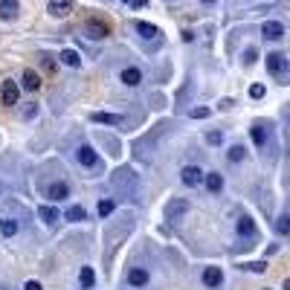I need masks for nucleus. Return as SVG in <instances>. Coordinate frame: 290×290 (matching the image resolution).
<instances>
[{
    "instance_id": "f257e3e1",
    "label": "nucleus",
    "mask_w": 290,
    "mask_h": 290,
    "mask_svg": "<svg viewBox=\"0 0 290 290\" xmlns=\"http://www.w3.org/2000/svg\"><path fill=\"white\" fill-rule=\"evenodd\" d=\"M110 186H113L119 195L131 197L137 192V171H134V168H119V171L110 177Z\"/></svg>"
},
{
    "instance_id": "f03ea898",
    "label": "nucleus",
    "mask_w": 290,
    "mask_h": 290,
    "mask_svg": "<svg viewBox=\"0 0 290 290\" xmlns=\"http://www.w3.org/2000/svg\"><path fill=\"white\" fill-rule=\"evenodd\" d=\"M267 70L276 76L281 84H287V55L284 52H267Z\"/></svg>"
},
{
    "instance_id": "7ed1b4c3",
    "label": "nucleus",
    "mask_w": 290,
    "mask_h": 290,
    "mask_svg": "<svg viewBox=\"0 0 290 290\" xmlns=\"http://www.w3.org/2000/svg\"><path fill=\"white\" fill-rule=\"evenodd\" d=\"M84 32H87V38H93V41H102V38H107L110 26H107L104 21H96V18H90V21L84 23Z\"/></svg>"
},
{
    "instance_id": "20e7f679",
    "label": "nucleus",
    "mask_w": 290,
    "mask_h": 290,
    "mask_svg": "<svg viewBox=\"0 0 290 290\" xmlns=\"http://www.w3.org/2000/svg\"><path fill=\"white\" fill-rule=\"evenodd\" d=\"M76 162H79V165H87V168H96V165H99V154H96L90 145H79V148H76Z\"/></svg>"
},
{
    "instance_id": "39448f33",
    "label": "nucleus",
    "mask_w": 290,
    "mask_h": 290,
    "mask_svg": "<svg viewBox=\"0 0 290 290\" xmlns=\"http://www.w3.org/2000/svg\"><path fill=\"white\" fill-rule=\"evenodd\" d=\"M203 168H197V165H183V171H180V180L186 186H200L203 183Z\"/></svg>"
},
{
    "instance_id": "423d86ee",
    "label": "nucleus",
    "mask_w": 290,
    "mask_h": 290,
    "mask_svg": "<svg viewBox=\"0 0 290 290\" xmlns=\"http://www.w3.org/2000/svg\"><path fill=\"white\" fill-rule=\"evenodd\" d=\"M261 35H264L267 41H281V38H284V26H281L278 21H264Z\"/></svg>"
},
{
    "instance_id": "0eeeda50",
    "label": "nucleus",
    "mask_w": 290,
    "mask_h": 290,
    "mask_svg": "<svg viewBox=\"0 0 290 290\" xmlns=\"http://www.w3.org/2000/svg\"><path fill=\"white\" fill-rule=\"evenodd\" d=\"M46 12H49L52 18H67L70 12H73V0H49Z\"/></svg>"
},
{
    "instance_id": "6e6552de",
    "label": "nucleus",
    "mask_w": 290,
    "mask_h": 290,
    "mask_svg": "<svg viewBox=\"0 0 290 290\" xmlns=\"http://www.w3.org/2000/svg\"><path fill=\"white\" fill-rule=\"evenodd\" d=\"M0 99H3V104H18V84L15 81H3V87H0Z\"/></svg>"
},
{
    "instance_id": "1a4fd4ad",
    "label": "nucleus",
    "mask_w": 290,
    "mask_h": 290,
    "mask_svg": "<svg viewBox=\"0 0 290 290\" xmlns=\"http://www.w3.org/2000/svg\"><path fill=\"white\" fill-rule=\"evenodd\" d=\"M220 281H223L220 267H206V270H203V284H206V287H220Z\"/></svg>"
},
{
    "instance_id": "9d476101",
    "label": "nucleus",
    "mask_w": 290,
    "mask_h": 290,
    "mask_svg": "<svg viewBox=\"0 0 290 290\" xmlns=\"http://www.w3.org/2000/svg\"><path fill=\"white\" fill-rule=\"evenodd\" d=\"M90 119L96 122V125H122V116L119 113H104V110H96Z\"/></svg>"
},
{
    "instance_id": "9b49d317",
    "label": "nucleus",
    "mask_w": 290,
    "mask_h": 290,
    "mask_svg": "<svg viewBox=\"0 0 290 290\" xmlns=\"http://www.w3.org/2000/svg\"><path fill=\"white\" fill-rule=\"evenodd\" d=\"M18 9H21L18 0H0V21H12L18 15Z\"/></svg>"
},
{
    "instance_id": "f8f14e48",
    "label": "nucleus",
    "mask_w": 290,
    "mask_h": 290,
    "mask_svg": "<svg viewBox=\"0 0 290 290\" xmlns=\"http://www.w3.org/2000/svg\"><path fill=\"white\" fill-rule=\"evenodd\" d=\"M186 212H189V203H186V200H177V203H168V209H165V218H168V220H177V218H183Z\"/></svg>"
},
{
    "instance_id": "ddd939ff",
    "label": "nucleus",
    "mask_w": 290,
    "mask_h": 290,
    "mask_svg": "<svg viewBox=\"0 0 290 290\" xmlns=\"http://www.w3.org/2000/svg\"><path fill=\"white\" fill-rule=\"evenodd\" d=\"M67 195H70L67 183H49L46 186V197H49V200H64Z\"/></svg>"
},
{
    "instance_id": "4468645a",
    "label": "nucleus",
    "mask_w": 290,
    "mask_h": 290,
    "mask_svg": "<svg viewBox=\"0 0 290 290\" xmlns=\"http://www.w3.org/2000/svg\"><path fill=\"white\" fill-rule=\"evenodd\" d=\"M58 58H61V64H67V67H81V55L76 52V49H61L58 52Z\"/></svg>"
},
{
    "instance_id": "2eb2a0df",
    "label": "nucleus",
    "mask_w": 290,
    "mask_h": 290,
    "mask_svg": "<svg viewBox=\"0 0 290 290\" xmlns=\"http://www.w3.org/2000/svg\"><path fill=\"white\" fill-rule=\"evenodd\" d=\"M139 81H142V73H139L137 67H125V70H122V84H128V87H137Z\"/></svg>"
},
{
    "instance_id": "dca6fc26",
    "label": "nucleus",
    "mask_w": 290,
    "mask_h": 290,
    "mask_svg": "<svg viewBox=\"0 0 290 290\" xmlns=\"http://www.w3.org/2000/svg\"><path fill=\"white\" fill-rule=\"evenodd\" d=\"M26 90H38L41 87V76L35 73V70H23V81H21Z\"/></svg>"
},
{
    "instance_id": "f3484780",
    "label": "nucleus",
    "mask_w": 290,
    "mask_h": 290,
    "mask_svg": "<svg viewBox=\"0 0 290 290\" xmlns=\"http://www.w3.org/2000/svg\"><path fill=\"white\" fill-rule=\"evenodd\" d=\"M128 281H131V284H134V287H142V284H145V281H148V273H145V270H142V267H134V270H131V273H128Z\"/></svg>"
},
{
    "instance_id": "a211bd4d",
    "label": "nucleus",
    "mask_w": 290,
    "mask_h": 290,
    "mask_svg": "<svg viewBox=\"0 0 290 290\" xmlns=\"http://www.w3.org/2000/svg\"><path fill=\"white\" fill-rule=\"evenodd\" d=\"M203 183H206V189L209 192H220V189H223V177H220V174H203Z\"/></svg>"
},
{
    "instance_id": "6ab92c4d",
    "label": "nucleus",
    "mask_w": 290,
    "mask_h": 290,
    "mask_svg": "<svg viewBox=\"0 0 290 290\" xmlns=\"http://www.w3.org/2000/svg\"><path fill=\"white\" fill-rule=\"evenodd\" d=\"M134 29H137L142 38H157V35H160L157 26H151V23H145V21H137V23H134Z\"/></svg>"
},
{
    "instance_id": "aec40b11",
    "label": "nucleus",
    "mask_w": 290,
    "mask_h": 290,
    "mask_svg": "<svg viewBox=\"0 0 290 290\" xmlns=\"http://www.w3.org/2000/svg\"><path fill=\"white\" fill-rule=\"evenodd\" d=\"M38 218L44 220V223H49V226H52V223L58 220V209H52V206H41V209H38Z\"/></svg>"
},
{
    "instance_id": "412c9836",
    "label": "nucleus",
    "mask_w": 290,
    "mask_h": 290,
    "mask_svg": "<svg viewBox=\"0 0 290 290\" xmlns=\"http://www.w3.org/2000/svg\"><path fill=\"white\" fill-rule=\"evenodd\" d=\"M15 232H18V223H15V220H9V218L0 220V235H3V238H12Z\"/></svg>"
},
{
    "instance_id": "4be33fe9",
    "label": "nucleus",
    "mask_w": 290,
    "mask_h": 290,
    "mask_svg": "<svg viewBox=\"0 0 290 290\" xmlns=\"http://www.w3.org/2000/svg\"><path fill=\"white\" fill-rule=\"evenodd\" d=\"M238 232H241V235H255L253 218H247V215H244V218H238Z\"/></svg>"
},
{
    "instance_id": "5701e85b",
    "label": "nucleus",
    "mask_w": 290,
    "mask_h": 290,
    "mask_svg": "<svg viewBox=\"0 0 290 290\" xmlns=\"http://www.w3.org/2000/svg\"><path fill=\"white\" fill-rule=\"evenodd\" d=\"M79 281H81V287H93V281H96V276H93V270L90 267H81V273H79Z\"/></svg>"
},
{
    "instance_id": "b1692460",
    "label": "nucleus",
    "mask_w": 290,
    "mask_h": 290,
    "mask_svg": "<svg viewBox=\"0 0 290 290\" xmlns=\"http://www.w3.org/2000/svg\"><path fill=\"white\" fill-rule=\"evenodd\" d=\"M87 218V212H84V206H70L67 209V220H73V223H79V220Z\"/></svg>"
},
{
    "instance_id": "393cba45",
    "label": "nucleus",
    "mask_w": 290,
    "mask_h": 290,
    "mask_svg": "<svg viewBox=\"0 0 290 290\" xmlns=\"http://www.w3.org/2000/svg\"><path fill=\"white\" fill-rule=\"evenodd\" d=\"M253 139H255V145H264V142H267L264 125H253Z\"/></svg>"
},
{
    "instance_id": "a878e982",
    "label": "nucleus",
    "mask_w": 290,
    "mask_h": 290,
    "mask_svg": "<svg viewBox=\"0 0 290 290\" xmlns=\"http://www.w3.org/2000/svg\"><path fill=\"white\" fill-rule=\"evenodd\" d=\"M21 116H23V119H32V116H38V104H35V102H29V104H23V110H21Z\"/></svg>"
},
{
    "instance_id": "bb28decb",
    "label": "nucleus",
    "mask_w": 290,
    "mask_h": 290,
    "mask_svg": "<svg viewBox=\"0 0 290 290\" xmlns=\"http://www.w3.org/2000/svg\"><path fill=\"white\" fill-rule=\"evenodd\" d=\"M110 212H113V200H99V215H102V218H107Z\"/></svg>"
},
{
    "instance_id": "cd10ccee",
    "label": "nucleus",
    "mask_w": 290,
    "mask_h": 290,
    "mask_svg": "<svg viewBox=\"0 0 290 290\" xmlns=\"http://www.w3.org/2000/svg\"><path fill=\"white\" fill-rule=\"evenodd\" d=\"M229 160L232 162H241L244 160V148H241V145H232V148H229Z\"/></svg>"
},
{
    "instance_id": "c85d7f7f",
    "label": "nucleus",
    "mask_w": 290,
    "mask_h": 290,
    "mask_svg": "<svg viewBox=\"0 0 290 290\" xmlns=\"http://www.w3.org/2000/svg\"><path fill=\"white\" fill-rule=\"evenodd\" d=\"M276 229L281 232V235H287V229H290V218H287V215H281V218H278Z\"/></svg>"
},
{
    "instance_id": "c756f323",
    "label": "nucleus",
    "mask_w": 290,
    "mask_h": 290,
    "mask_svg": "<svg viewBox=\"0 0 290 290\" xmlns=\"http://www.w3.org/2000/svg\"><path fill=\"white\" fill-rule=\"evenodd\" d=\"M247 270H253V273H264L267 261H253V264H247Z\"/></svg>"
},
{
    "instance_id": "7c9ffc66",
    "label": "nucleus",
    "mask_w": 290,
    "mask_h": 290,
    "mask_svg": "<svg viewBox=\"0 0 290 290\" xmlns=\"http://www.w3.org/2000/svg\"><path fill=\"white\" fill-rule=\"evenodd\" d=\"M250 96H253V99H261V96H264V84H253V87H250Z\"/></svg>"
},
{
    "instance_id": "2f4dec72",
    "label": "nucleus",
    "mask_w": 290,
    "mask_h": 290,
    "mask_svg": "<svg viewBox=\"0 0 290 290\" xmlns=\"http://www.w3.org/2000/svg\"><path fill=\"white\" fill-rule=\"evenodd\" d=\"M192 116H195V119H206L209 107H192Z\"/></svg>"
},
{
    "instance_id": "473e14b6",
    "label": "nucleus",
    "mask_w": 290,
    "mask_h": 290,
    "mask_svg": "<svg viewBox=\"0 0 290 290\" xmlns=\"http://www.w3.org/2000/svg\"><path fill=\"white\" fill-rule=\"evenodd\" d=\"M241 61H244V64H253V61H255V49H247Z\"/></svg>"
},
{
    "instance_id": "72a5a7b5",
    "label": "nucleus",
    "mask_w": 290,
    "mask_h": 290,
    "mask_svg": "<svg viewBox=\"0 0 290 290\" xmlns=\"http://www.w3.org/2000/svg\"><path fill=\"white\" fill-rule=\"evenodd\" d=\"M206 139H209V142H212V145H218V142H220V139H223V137H220L218 131H212V134H206Z\"/></svg>"
},
{
    "instance_id": "f704fd0d",
    "label": "nucleus",
    "mask_w": 290,
    "mask_h": 290,
    "mask_svg": "<svg viewBox=\"0 0 290 290\" xmlns=\"http://www.w3.org/2000/svg\"><path fill=\"white\" fill-rule=\"evenodd\" d=\"M23 290H41V284H38V281H26V284H23Z\"/></svg>"
},
{
    "instance_id": "c9c22d12",
    "label": "nucleus",
    "mask_w": 290,
    "mask_h": 290,
    "mask_svg": "<svg viewBox=\"0 0 290 290\" xmlns=\"http://www.w3.org/2000/svg\"><path fill=\"white\" fill-rule=\"evenodd\" d=\"M203 3H215V0H203Z\"/></svg>"
},
{
    "instance_id": "e433bc0d",
    "label": "nucleus",
    "mask_w": 290,
    "mask_h": 290,
    "mask_svg": "<svg viewBox=\"0 0 290 290\" xmlns=\"http://www.w3.org/2000/svg\"><path fill=\"white\" fill-rule=\"evenodd\" d=\"M125 3H134V0H125Z\"/></svg>"
}]
</instances>
